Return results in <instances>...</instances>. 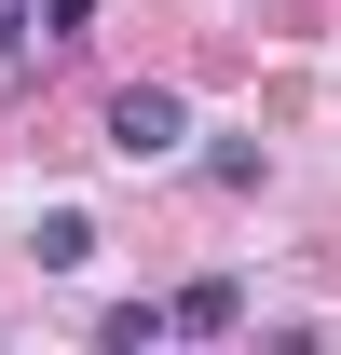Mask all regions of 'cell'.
<instances>
[{"instance_id":"cell-1","label":"cell","mask_w":341,"mask_h":355,"mask_svg":"<svg viewBox=\"0 0 341 355\" xmlns=\"http://www.w3.org/2000/svg\"><path fill=\"white\" fill-rule=\"evenodd\" d=\"M177 137H191V110H177L164 83H123V96H110V150H123V164H164Z\"/></svg>"},{"instance_id":"cell-2","label":"cell","mask_w":341,"mask_h":355,"mask_svg":"<svg viewBox=\"0 0 341 355\" xmlns=\"http://www.w3.org/2000/svg\"><path fill=\"white\" fill-rule=\"evenodd\" d=\"M177 328H191V342H218V328H246V287H232V273H205V287H177Z\"/></svg>"},{"instance_id":"cell-3","label":"cell","mask_w":341,"mask_h":355,"mask_svg":"<svg viewBox=\"0 0 341 355\" xmlns=\"http://www.w3.org/2000/svg\"><path fill=\"white\" fill-rule=\"evenodd\" d=\"M28 246H42V273H82V260H96V219H82V205H42Z\"/></svg>"},{"instance_id":"cell-4","label":"cell","mask_w":341,"mask_h":355,"mask_svg":"<svg viewBox=\"0 0 341 355\" xmlns=\"http://www.w3.org/2000/svg\"><path fill=\"white\" fill-rule=\"evenodd\" d=\"M42 42V0H0V55H28Z\"/></svg>"},{"instance_id":"cell-5","label":"cell","mask_w":341,"mask_h":355,"mask_svg":"<svg viewBox=\"0 0 341 355\" xmlns=\"http://www.w3.org/2000/svg\"><path fill=\"white\" fill-rule=\"evenodd\" d=\"M42 14H55V28H42V42H69V28H82V14H96V0H42Z\"/></svg>"}]
</instances>
